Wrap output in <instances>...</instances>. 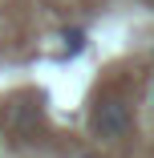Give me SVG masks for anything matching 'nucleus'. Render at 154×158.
I'll list each match as a JSON object with an SVG mask.
<instances>
[{
    "label": "nucleus",
    "mask_w": 154,
    "mask_h": 158,
    "mask_svg": "<svg viewBox=\"0 0 154 158\" xmlns=\"http://www.w3.org/2000/svg\"><path fill=\"white\" fill-rule=\"evenodd\" d=\"M89 126H94V134H98L102 142H118V138H126L130 126H134L130 102H126V98H102V102L94 106Z\"/></svg>",
    "instance_id": "1"
},
{
    "label": "nucleus",
    "mask_w": 154,
    "mask_h": 158,
    "mask_svg": "<svg viewBox=\"0 0 154 158\" xmlns=\"http://www.w3.org/2000/svg\"><path fill=\"white\" fill-rule=\"evenodd\" d=\"M77 49H81V33L69 28V33H65V53H77Z\"/></svg>",
    "instance_id": "2"
},
{
    "label": "nucleus",
    "mask_w": 154,
    "mask_h": 158,
    "mask_svg": "<svg viewBox=\"0 0 154 158\" xmlns=\"http://www.w3.org/2000/svg\"><path fill=\"white\" fill-rule=\"evenodd\" d=\"M150 102H154V89H150Z\"/></svg>",
    "instance_id": "3"
}]
</instances>
